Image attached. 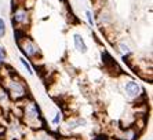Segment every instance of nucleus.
Segmentation results:
<instances>
[{
  "instance_id": "7",
  "label": "nucleus",
  "mask_w": 153,
  "mask_h": 140,
  "mask_svg": "<svg viewBox=\"0 0 153 140\" xmlns=\"http://www.w3.org/2000/svg\"><path fill=\"white\" fill-rule=\"evenodd\" d=\"M138 133L139 132L135 129V128H126L117 137L121 140H135L137 136H138Z\"/></svg>"
},
{
  "instance_id": "15",
  "label": "nucleus",
  "mask_w": 153,
  "mask_h": 140,
  "mask_svg": "<svg viewBox=\"0 0 153 140\" xmlns=\"http://www.w3.org/2000/svg\"><path fill=\"white\" fill-rule=\"evenodd\" d=\"M4 36H6V21L0 18V39H3Z\"/></svg>"
},
{
  "instance_id": "13",
  "label": "nucleus",
  "mask_w": 153,
  "mask_h": 140,
  "mask_svg": "<svg viewBox=\"0 0 153 140\" xmlns=\"http://www.w3.org/2000/svg\"><path fill=\"white\" fill-rule=\"evenodd\" d=\"M10 100V96H8L7 91L3 88V85H0V105H3L4 102Z\"/></svg>"
},
{
  "instance_id": "5",
  "label": "nucleus",
  "mask_w": 153,
  "mask_h": 140,
  "mask_svg": "<svg viewBox=\"0 0 153 140\" xmlns=\"http://www.w3.org/2000/svg\"><path fill=\"white\" fill-rule=\"evenodd\" d=\"M123 91H124V94L127 95L128 98L138 99V96H141V94H142V88L139 87V84L137 81L128 80L124 84V87H123Z\"/></svg>"
},
{
  "instance_id": "8",
  "label": "nucleus",
  "mask_w": 153,
  "mask_h": 140,
  "mask_svg": "<svg viewBox=\"0 0 153 140\" xmlns=\"http://www.w3.org/2000/svg\"><path fill=\"white\" fill-rule=\"evenodd\" d=\"M83 125H85V119H83V118H69L68 121L65 122V128L68 130H71V132Z\"/></svg>"
},
{
  "instance_id": "18",
  "label": "nucleus",
  "mask_w": 153,
  "mask_h": 140,
  "mask_svg": "<svg viewBox=\"0 0 153 140\" xmlns=\"http://www.w3.org/2000/svg\"><path fill=\"white\" fill-rule=\"evenodd\" d=\"M93 140H108V136L106 135H97Z\"/></svg>"
},
{
  "instance_id": "16",
  "label": "nucleus",
  "mask_w": 153,
  "mask_h": 140,
  "mask_svg": "<svg viewBox=\"0 0 153 140\" xmlns=\"http://www.w3.org/2000/svg\"><path fill=\"white\" fill-rule=\"evenodd\" d=\"M85 18H87V22H88V25L90 26H94V24H95V22H94V18H93V13H91V11H85Z\"/></svg>"
},
{
  "instance_id": "17",
  "label": "nucleus",
  "mask_w": 153,
  "mask_h": 140,
  "mask_svg": "<svg viewBox=\"0 0 153 140\" xmlns=\"http://www.w3.org/2000/svg\"><path fill=\"white\" fill-rule=\"evenodd\" d=\"M4 59H6V49L0 46V63L3 62Z\"/></svg>"
},
{
  "instance_id": "2",
  "label": "nucleus",
  "mask_w": 153,
  "mask_h": 140,
  "mask_svg": "<svg viewBox=\"0 0 153 140\" xmlns=\"http://www.w3.org/2000/svg\"><path fill=\"white\" fill-rule=\"evenodd\" d=\"M4 83L3 88L7 91L8 96H10V100H14V102H21V100H25L28 98V87L24 81L21 80L19 77H17L15 74L11 73L8 77L4 78Z\"/></svg>"
},
{
  "instance_id": "6",
  "label": "nucleus",
  "mask_w": 153,
  "mask_h": 140,
  "mask_svg": "<svg viewBox=\"0 0 153 140\" xmlns=\"http://www.w3.org/2000/svg\"><path fill=\"white\" fill-rule=\"evenodd\" d=\"M73 43H75V48L77 52L85 54L88 51V47H87V44H85V41H84L82 35H77V33L73 35Z\"/></svg>"
},
{
  "instance_id": "11",
  "label": "nucleus",
  "mask_w": 153,
  "mask_h": 140,
  "mask_svg": "<svg viewBox=\"0 0 153 140\" xmlns=\"http://www.w3.org/2000/svg\"><path fill=\"white\" fill-rule=\"evenodd\" d=\"M19 62H21V65L22 66H24V69L26 70V71H28V74L29 76H33V67H32V65H30V63L28 62V60H26V58L25 56H21V58H19Z\"/></svg>"
},
{
  "instance_id": "12",
  "label": "nucleus",
  "mask_w": 153,
  "mask_h": 140,
  "mask_svg": "<svg viewBox=\"0 0 153 140\" xmlns=\"http://www.w3.org/2000/svg\"><path fill=\"white\" fill-rule=\"evenodd\" d=\"M117 49H119V52H120L123 56H128L130 54H131L130 47H128L127 44H124V43H119V44H117Z\"/></svg>"
},
{
  "instance_id": "4",
  "label": "nucleus",
  "mask_w": 153,
  "mask_h": 140,
  "mask_svg": "<svg viewBox=\"0 0 153 140\" xmlns=\"http://www.w3.org/2000/svg\"><path fill=\"white\" fill-rule=\"evenodd\" d=\"M17 46L19 48L24 56L26 58H30V59H36L37 60V56H40V48L39 46L35 43V40H32L28 35H24L22 37L17 39Z\"/></svg>"
},
{
  "instance_id": "10",
  "label": "nucleus",
  "mask_w": 153,
  "mask_h": 140,
  "mask_svg": "<svg viewBox=\"0 0 153 140\" xmlns=\"http://www.w3.org/2000/svg\"><path fill=\"white\" fill-rule=\"evenodd\" d=\"M35 139L36 140H55L53 135H51V133H48L47 130H37Z\"/></svg>"
},
{
  "instance_id": "14",
  "label": "nucleus",
  "mask_w": 153,
  "mask_h": 140,
  "mask_svg": "<svg viewBox=\"0 0 153 140\" xmlns=\"http://www.w3.org/2000/svg\"><path fill=\"white\" fill-rule=\"evenodd\" d=\"M61 121H62V113L57 111L55 113V116H54V118H53V125H55V126L59 125Z\"/></svg>"
},
{
  "instance_id": "3",
  "label": "nucleus",
  "mask_w": 153,
  "mask_h": 140,
  "mask_svg": "<svg viewBox=\"0 0 153 140\" xmlns=\"http://www.w3.org/2000/svg\"><path fill=\"white\" fill-rule=\"evenodd\" d=\"M11 22H13L14 29L26 30V28L30 25V11L25 6L17 4L11 13Z\"/></svg>"
},
{
  "instance_id": "9",
  "label": "nucleus",
  "mask_w": 153,
  "mask_h": 140,
  "mask_svg": "<svg viewBox=\"0 0 153 140\" xmlns=\"http://www.w3.org/2000/svg\"><path fill=\"white\" fill-rule=\"evenodd\" d=\"M97 19H98V22H100V24H102V22H103V25H106V24H109V22L112 21V17H111V14H109L108 11L102 10L100 13V15H97Z\"/></svg>"
},
{
  "instance_id": "1",
  "label": "nucleus",
  "mask_w": 153,
  "mask_h": 140,
  "mask_svg": "<svg viewBox=\"0 0 153 140\" xmlns=\"http://www.w3.org/2000/svg\"><path fill=\"white\" fill-rule=\"evenodd\" d=\"M22 105V119L24 122L28 126L33 128V129H42L43 125H44V121H43L42 117V111H40L39 106L35 100L26 98L25 103H21Z\"/></svg>"
}]
</instances>
